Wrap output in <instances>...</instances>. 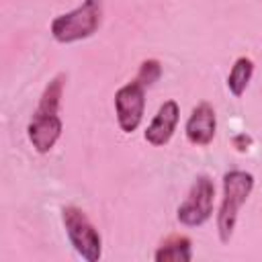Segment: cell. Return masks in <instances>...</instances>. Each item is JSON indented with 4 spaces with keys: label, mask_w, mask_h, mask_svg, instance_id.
Masks as SVG:
<instances>
[{
    "label": "cell",
    "mask_w": 262,
    "mask_h": 262,
    "mask_svg": "<svg viewBox=\"0 0 262 262\" xmlns=\"http://www.w3.org/2000/svg\"><path fill=\"white\" fill-rule=\"evenodd\" d=\"M254 188V176L244 170H229L223 176V196L217 213V233L221 244H227L233 235L242 205L248 201Z\"/></svg>",
    "instance_id": "obj_1"
},
{
    "label": "cell",
    "mask_w": 262,
    "mask_h": 262,
    "mask_svg": "<svg viewBox=\"0 0 262 262\" xmlns=\"http://www.w3.org/2000/svg\"><path fill=\"white\" fill-rule=\"evenodd\" d=\"M102 23V0H84L74 10L51 20V35L57 43H76L92 37Z\"/></svg>",
    "instance_id": "obj_2"
},
{
    "label": "cell",
    "mask_w": 262,
    "mask_h": 262,
    "mask_svg": "<svg viewBox=\"0 0 262 262\" xmlns=\"http://www.w3.org/2000/svg\"><path fill=\"white\" fill-rule=\"evenodd\" d=\"M61 223L66 227L68 239L74 246L76 254L82 256L86 262H96L102 256V239L98 229L92 225V221L88 219V215L70 205L61 209Z\"/></svg>",
    "instance_id": "obj_3"
},
{
    "label": "cell",
    "mask_w": 262,
    "mask_h": 262,
    "mask_svg": "<svg viewBox=\"0 0 262 262\" xmlns=\"http://www.w3.org/2000/svg\"><path fill=\"white\" fill-rule=\"evenodd\" d=\"M213 196H215V184L209 176L201 174L194 178L186 199L180 203L176 211V219L186 227H199L205 221H209L213 213Z\"/></svg>",
    "instance_id": "obj_4"
},
{
    "label": "cell",
    "mask_w": 262,
    "mask_h": 262,
    "mask_svg": "<svg viewBox=\"0 0 262 262\" xmlns=\"http://www.w3.org/2000/svg\"><path fill=\"white\" fill-rule=\"evenodd\" d=\"M145 111V86L137 80L121 86L115 94V113L117 123L123 133H133L141 121Z\"/></svg>",
    "instance_id": "obj_5"
},
{
    "label": "cell",
    "mask_w": 262,
    "mask_h": 262,
    "mask_svg": "<svg viewBox=\"0 0 262 262\" xmlns=\"http://www.w3.org/2000/svg\"><path fill=\"white\" fill-rule=\"evenodd\" d=\"M61 129H63V123L59 119V113L35 108L27 127V135L37 154H49L57 143V139L61 137Z\"/></svg>",
    "instance_id": "obj_6"
},
{
    "label": "cell",
    "mask_w": 262,
    "mask_h": 262,
    "mask_svg": "<svg viewBox=\"0 0 262 262\" xmlns=\"http://www.w3.org/2000/svg\"><path fill=\"white\" fill-rule=\"evenodd\" d=\"M217 131V117H215V108L209 102H199L186 125H184V135L192 145H209L215 137Z\"/></svg>",
    "instance_id": "obj_7"
},
{
    "label": "cell",
    "mask_w": 262,
    "mask_h": 262,
    "mask_svg": "<svg viewBox=\"0 0 262 262\" xmlns=\"http://www.w3.org/2000/svg\"><path fill=\"white\" fill-rule=\"evenodd\" d=\"M178 117H180L178 102H176V100H166V102L158 108V113H156V117L151 119V123L147 125L145 133H143L145 141L151 143V145H156V147L166 145V143L172 139L174 131H176Z\"/></svg>",
    "instance_id": "obj_8"
},
{
    "label": "cell",
    "mask_w": 262,
    "mask_h": 262,
    "mask_svg": "<svg viewBox=\"0 0 262 262\" xmlns=\"http://www.w3.org/2000/svg\"><path fill=\"white\" fill-rule=\"evenodd\" d=\"M192 242L186 235H170L154 254L156 262H188L192 258Z\"/></svg>",
    "instance_id": "obj_9"
},
{
    "label": "cell",
    "mask_w": 262,
    "mask_h": 262,
    "mask_svg": "<svg viewBox=\"0 0 262 262\" xmlns=\"http://www.w3.org/2000/svg\"><path fill=\"white\" fill-rule=\"evenodd\" d=\"M252 74H254V61L250 57H246V55L237 57L233 61L229 74H227V88H229V92L239 98L246 92V88H248V84L252 80Z\"/></svg>",
    "instance_id": "obj_10"
},
{
    "label": "cell",
    "mask_w": 262,
    "mask_h": 262,
    "mask_svg": "<svg viewBox=\"0 0 262 262\" xmlns=\"http://www.w3.org/2000/svg\"><path fill=\"white\" fill-rule=\"evenodd\" d=\"M160 76H162V63L158 59H143L135 80L139 84H143L145 88H149V86H154L160 80Z\"/></svg>",
    "instance_id": "obj_11"
},
{
    "label": "cell",
    "mask_w": 262,
    "mask_h": 262,
    "mask_svg": "<svg viewBox=\"0 0 262 262\" xmlns=\"http://www.w3.org/2000/svg\"><path fill=\"white\" fill-rule=\"evenodd\" d=\"M250 145H252V137H250V135H246V133H237V135L233 137V147H235L237 151H246Z\"/></svg>",
    "instance_id": "obj_12"
}]
</instances>
